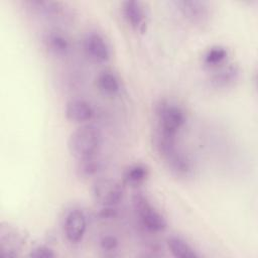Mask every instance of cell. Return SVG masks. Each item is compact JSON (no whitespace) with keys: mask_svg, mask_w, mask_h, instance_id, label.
Segmentation results:
<instances>
[{"mask_svg":"<svg viewBox=\"0 0 258 258\" xmlns=\"http://www.w3.org/2000/svg\"><path fill=\"white\" fill-rule=\"evenodd\" d=\"M119 244L118 239L113 235H105L100 240V246L104 251L112 252L117 249Z\"/></svg>","mask_w":258,"mask_h":258,"instance_id":"obj_20","label":"cell"},{"mask_svg":"<svg viewBox=\"0 0 258 258\" xmlns=\"http://www.w3.org/2000/svg\"><path fill=\"white\" fill-rule=\"evenodd\" d=\"M118 214L117 206H101L98 211V216L101 220H112Z\"/></svg>","mask_w":258,"mask_h":258,"instance_id":"obj_21","label":"cell"},{"mask_svg":"<svg viewBox=\"0 0 258 258\" xmlns=\"http://www.w3.org/2000/svg\"><path fill=\"white\" fill-rule=\"evenodd\" d=\"M148 176V169L143 164H133L129 166L124 174L127 183L137 185L142 183Z\"/></svg>","mask_w":258,"mask_h":258,"instance_id":"obj_17","label":"cell"},{"mask_svg":"<svg viewBox=\"0 0 258 258\" xmlns=\"http://www.w3.org/2000/svg\"><path fill=\"white\" fill-rule=\"evenodd\" d=\"M26 4L37 13H40L45 16L57 15L61 12L62 6L58 2L53 1H42V0H29L26 1Z\"/></svg>","mask_w":258,"mask_h":258,"instance_id":"obj_16","label":"cell"},{"mask_svg":"<svg viewBox=\"0 0 258 258\" xmlns=\"http://www.w3.org/2000/svg\"><path fill=\"white\" fill-rule=\"evenodd\" d=\"M92 191L100 206H117L124 197L123 186L111 178L97 180Z\"/></svg>","mask_w":258,"mask_h":258,"instance_id":"obj_5","label":"cell"},{"mask_svg":"<svg viewBox=\"0 0 258 258\" xmlns=\"http://www.w3.org/2000/svg\"><path fill=\"white\" fill-rule=\"evenodd\" d=\"M87 230V219L85 214L78 209L71 210L63 222V233L71 243H79L85 236Z\"/></svg>","mask_w":258,"mask_h":258,"instance_id":"obj_7","label":"cell"},{"mask_svg":"<svg viewBox=\"0 0 258 258\" xmlns=\"http://www.w3.org/2000/svg\"><path fill=\"white\" fill-rule=\"evenodd\" d=\"M158 131L167 136L176 137L177 132L185 123V113L176 104L168 101H160L156 105Z\"/></svg>","mask_w":258,"mask_h":258,"instance_id":"obj_3","label":"cell"},{"mask_svg":"<svg viewBox=\"0 0 258 258\" xmlns=\"http://www.w3.org/2000/svg\"><path fill=\"white\" fill-rule=\"evenodd\" d=\"M167 246L171 254L178 258H198L197 251L182 238L172 236L167 240Z\"/></svg>","mask_w":258,"mask_h":258,"instance_id":"obj_13","label":"cell"},{"mask_svg":"<svg viewBox=\"0 0 258 258\" xmlns=\"http://www.w3.org/2000/svg\"><path fill=\"white\" fill-rule=\"evenodd\" d=\"M155 148L171 172L185 177L192 172V164L188 156L177 146L176 137L157 132Z\"/></svg>","mask_w":258,"mask_h":258,"instance_id":"obj_1","label":"cell"},{"mask_svg":"<svg viewBox=\"0 0 258 258\" xmlns=\"http://www.w3.org/2000/svg\"><path fill=\"white\" fill-rule=\"evenodd\" d=\"M240 77V69L235 63H228L220 67L210 78L214 88L225 89L235 84Z\"/></svg>","mask_w":258,"mask_h":258,"instance_id":"obj_11","label":"cell"},{"mask_svg":"<svg viewBox=\"0 0 258 258\" xmlns=\"http://www.w3.org/2000/svg\"><path fill=\"white\" fill-rule=\"evenodd\" d=\"M102 169V162L97 157V155L79 159L77 165V171L80 176L84 178L93 177L97 175Z\"/></svg>","mask_w":258,"mask_h":258,"instance_id":"obj_14","label":"cell"},{"mask_svg":"<svg viewBox=\"0 0 258 258\" xmlns=\"http://www.w3.org/2000/svg\"><path fill=\"white\" fill-rule=\"evenodd\" d=\"M29 256L33 258H52L55 256V253L51 248L44 245H39L30 251Z\"/></svg>","mask_w":258,"mask_h":258,"instance_id":"obj_19","label":"cell"},{"mask_svg":"<svg viewBox=\"0 0 258 258\" xmlns=\"http://www.w3.org/2000/svg\"><path fill=\"white\" fill-rule=\"evenodd\" d=\"M44 44L47 50L56 56H63L70 51L69 39L62 32L57 30L48 31L45 34Z\"/></svg>","mask_w":258,"mask_h":258,"instance_id":"obj_12","label":"cell"},{"mask_svg":"<svg viewBox=\"0 0 258 258\" xmlns=\"http://www.w3.org/2000/svg\"><path fill=\"white\" fill-rule=\"evenodd\" d=\"M101 141L102 136L98 128L93 125H83L70 135L68 146L72 155L79 160L97 155Z\"/></svg>","mask_w":258,"mask_h":258,"instance_id":"obj_2","label":"cell"},{"mask_svg":"<svg viewBox=\"0 0 258 258\" xmlns=\"http://www.w3.org/2000/svg\"><path fill=\"white\" fill-rule=\"evenodd\" d=\"M178 12L189 22L202 24L210 16V5L206 1L200 0H178L174 1Z\"/></svg>","mask_w":258,"mask_h":258,"instance_id":"obj_6","label":"cell"},{"mask_svg":"<svg viewBox=\"0 0 258 258\" xmlns=\"http://www.w3.org/2000/svg\"><path fill=\"white\" fill-rule=\"evenodd\" d=\"M122 13L128 24L138 32H144L147 26V14L140 1L128 0L122 3Z\"/></svg>","mask_w":258,"mask_h":258,"instance_id":"obj_8","label":"cell"},{"mask_svg":"<svg viewBox=\"0 0 258 258\" xmlns=\"http://www.w3.org/2000/svg\"><path fill=\"white\" fill-rule=\"evenodd\" d=\"M133 207L140 224L147 231L158 233L166 228L164 217L150 204L144 195L136 194L133 197Z\"/></svg>","mask_w":258,"mask_h":258,"instance_id":"obj_4","label":"cell"},{"mask_svg":"<svg viewBox=\"0 0 258 258\" xmlns=\"http://www.w3.org/2000/svg\"><path fill=\"white\" fill-rule=\"evenodd\" d=\"M227 56L228 51L224 46H212L206 51L204 55V62L209 67H218L226 60Z\"/></svg>","mask_w":258,"mask_h":258,"instance_id":"obj_18","label":"cell"},{"mask_svg":"<svg viewBox=\"0 0 258 258\" xmlns=\"http://www.w3.org/2000/svg\"><path fill=\"white\" fill-rule=\"evenodd\" d=\"M66 116L69 120L77 123H83L91 120L94 116L92 105L82 99H74L66 105Z\"/></svg>","mask_w":258,"mask_h":258,"instance_id":"obj_10","label":"cell"},{"mask_svg":"<svg viewBox=\"0 0 258 258\" xmlns=\"http://www.w3.org/2000/svg\"><path fill=\"white\" fill-rule=\"evenodd\" d=\"M83 45L88 56L95 61L104 62L110 58V47L104 37L99 33H88L84 38Z\"/></svg>","mask_w":258,"mask_h":258,"instance_id":"obj_9","label":"cell"},{"mask_svg":"<svg viewBox=\"0 0 258 258\" xmlns=\"http://www.w3.org/2000/svg\"><path fill=\"white\" fill-rule=\"evenodd\" d=\"M99 90L106 95H115L120 90V84L117 77L111 72H102L97 78Z\"/></svg>","mask_w":258,"mask_h":258,"instance_id":"obj_15","label":"cell"}]
</instances>
